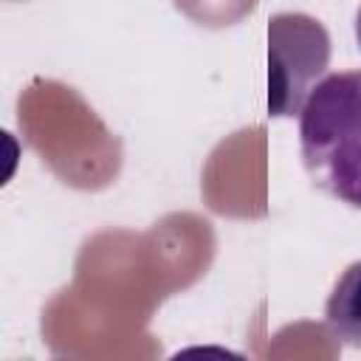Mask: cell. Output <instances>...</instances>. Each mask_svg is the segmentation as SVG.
<instances>
[{"label": "cell", "mask_w": 361, "mask_h": 361, "mask_svg": "<svg viewBox=\"0 0 361 361\" xmlns=\"http://www.w3.org/2000/svg\"><path fill=\"white\" fill-rule=\"evenodd\" d=\"M299 149L316 189L361 209V71L313 85L299 110Z\"/></svg>", "instance_id": "cell-1"}, {"label": "cell", "mask_w": 361, "mask_h": 361, "mask_svg": "<svg viewBox=\"0 0 361 361\" xmlns=\"http://www.w3.org/2000/svg\"><path fill=\"white\" fill-rule=\"evenodd\" d=\"M324 322L333 338L361 350V259L347 265L336 279L324 305Z\"/></svg>", "instance_id": "cell-3"}, {"label": "cell", "mask_w": 361, "mask_h": 361, "mask_svg": "<svg viewBox=\"0 0 361 361\" xmlns=\"http://www.w3.org/2000/svg\"><path fill=\"white\" fill-rule=\"evenodd\" d=\"M268 110L271 116H299L316 79L330 59L324 25L307 14L285 11L268 23Z\"/></svg>", "instance_id": "cell-2"}, {"label": "cell", "mask_w": 361, "mask_h": 361, "mask_svg": "<svg viewBox=\"0 0 361 361\" xmlns=\"http://www.w3.org/2000/svg\"><path fill=\"white\" fill-rule=\"evenodd\" d=\"M355 39H358V48H361V8L355 14Z\"/></svg>", "instance_id": "cell-4"}]
</instances>
